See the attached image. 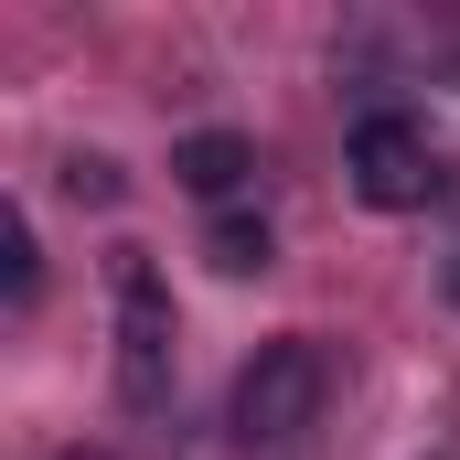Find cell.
Wrapping results in <instances>:
<instances>
[{
    "instance_id": "obj_3",
    "label": "cell",
    "mask_w": 460,
    "mask_h": 460,
    "mask_svg": "<svg viewBox=\"0 0 460 460\" xmlns=\"http://www.w3.org/2000/svg\"><path fill=\"white\" fill-rule=\"evenodd\" d=\"M343 172H353V193H364L375 215H418V204L439 193L429 128H418V118H396V108H375V118L343 139Z\"/></svg>"
},
{
    "instance_id": "obj_2",
    "label": "cell",
    "mask_w": 460,
    "mask_h": 460,
    "mask_svg": "<svg viewBox=\"0 0 460 460\" xmlns=\"http://www.w3.org/2000/svg\"><path fill=\"white\" fill-rule=\"evenodd\" d=\"M322 385H332V364L311 332H289V343H268L246 375H235V439L246 450H279V439H300L311 418H322Z\"/></svg>"
},
{
    "instance_id": "obj_6",
    "label": "cell",
    "mask_w": 460,
    "mask_h": 460,
    "mask_svg": "<svg viewBox=\"0 0 460 460\" xmlns=\"http://www.w3.org/2000/svg\"><path fill=\"white\" fill-rule=\"evenodd\" d=\"M0 289H11V311H32V289H43V257H32L22 215H0Z\"/></svg>"
},
{
    "instance_id": "obj_1",
    "label": "cell",
    "mask_w": 460,
    "mask_h": 460,
    "mask_svg": "<svg viewBox=\"0 0 460 460\" xmlns=\"http://www.w3.org/2000/svg\"><path fill=\"white\" fill-rule=\"evenodd\" d=\"M108 311H118V396L139 418H161L172 407V289H161V268L139 246L108 257Z\"/></svg>"
},
{
    "instance_id": "obj_8",
    "label": "cell",
    "mask_w": 460,
    "mask_h": 460,
    "mask_svg": "<svg viewBox=\"0 0 460 460\" xmlns=\"http://www.w3.org/2000/svg\"><path fill=\"white\" fill-rule=\"evenodd\" d=\"M65 460H108V450H65Z\"/></svg>"
},
{
    "instance_id": "obj_4",
    "label": "cell",
    "mask_w": 460,
    "mask_h": 460,
    "mask_svg": "<svg viewBox=\"0 0 460 460\" xmlns=\"http://www.w3.org/2000/svg\"><path fill=\"white\" fill-rule=\"evenodd\" d=\"M246 172H257V150H246L235 128H193V139H172V182H182V193H204V204H226Z\"/></svg>"
},
{
    "instance_id": "obj_7",
    "label": "cell",
    "mask_w": 460,
    "mask_h": 460,
    "mask_svg": "<svg viewBox=\"0 0 460 460\" xmlns=\"http://www.w3.org/2000/svg\"><path fill=\"white\" fill-rule=\"evenodd\" d=\"M65 193H75V204H118L128 182H118V161H108V150H75V161H65Z\"/></svg>"
},
{
    "instance_id": "obj_5",
    "label": "cell",
    "mask_w": 460,
    "mask_h": 460,
    "mask_svg": "<svg viewBox=\"0 0 460 460\" xmlns=\"http://www.w3.org/2000/svg\"><path fill=\"white\" fill-rule=\"evenodd\" d=\"M204 257H215L226 279H257V268L279 257V235H268V215H215V226H204Z\"/></svg>"
}]
</instances>
